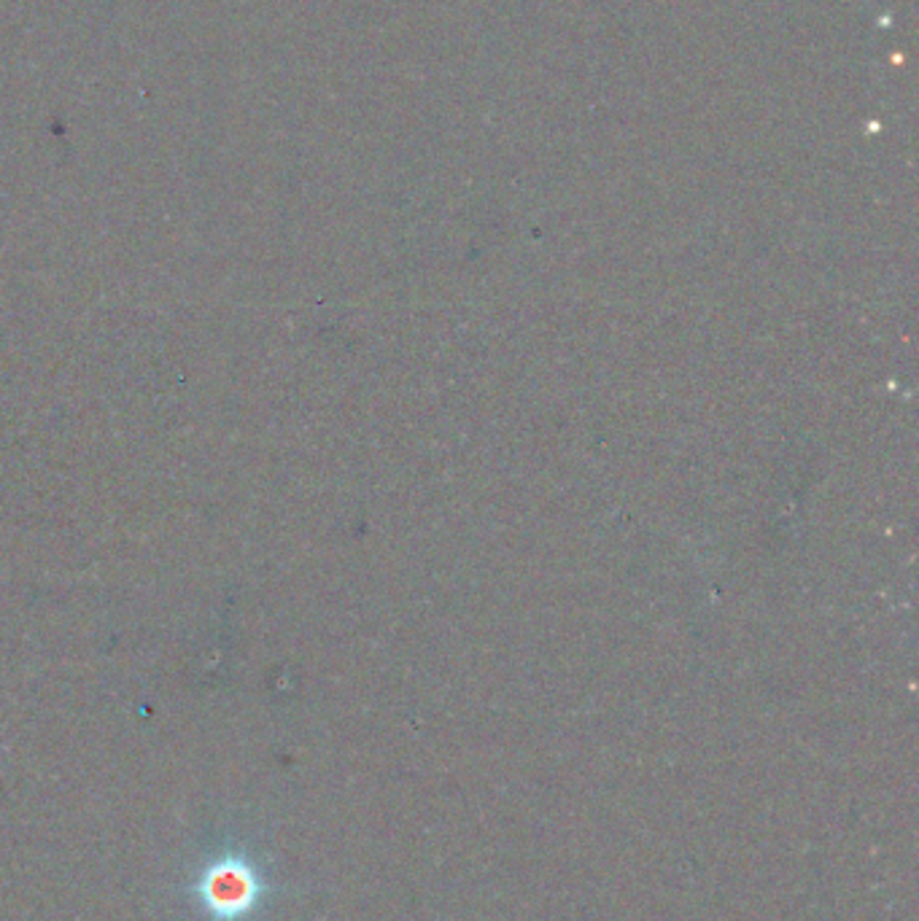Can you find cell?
<instances>
[{"label":"cell","instance_id":"cell-1","mask_svg":"<svg viewBox=\"0 0 919 921\" xmlns=\"http://www.w3.org/2000/svg\"><path fill=\"white\" fill-rule=\"evenodd\" d=\"M259 879L253 870L240 860H221L208 868L200 881L202 905L211 911L217 921H238L257 905Z\"/></svg>","mask_w":919,"mask_h":921}]
</instances>
